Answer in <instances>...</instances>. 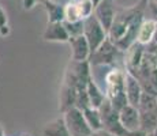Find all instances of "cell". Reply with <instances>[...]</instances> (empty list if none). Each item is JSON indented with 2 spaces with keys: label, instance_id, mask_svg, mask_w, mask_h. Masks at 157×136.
Segmentation results:
<instances>
[{
  "label": "cell",
  "instance_id": "6da1fadb",
  "mask_svg": "<svg viewBox=\"0 0 157 136\" xmlns=\"http://www.w3.org/2000/svg\"><path fill=\"white\" fill-rule=\"evenodd\" d=\"M144 19L145 7L141 4L119 11L108 31V38L113 41L122 52H126L134 42H137L138 29Z\"/></svg>",
  "mask_w": 157,
  "mask_h": 136
},
{
  "label": "cell",
  "instance_id": "7a4b0ae2",
  "mask_svg": "<svg viewBox=\"0 0 157 136\" xmlns=\"http://www.w3.org/2000/svg\"><path fill=\"white\" fill-rule=\"evenodd\" d=\"M124 74L126 72L120 69L112 68L105 76V86H107L105 94L109 99L111 105L116 110H120L128 104L124 91Z\"/></svg>",
  "mask_w": 157,
  "mask_h": 136
},
{
  "label": "cell",
  "instance_id": "3957f363",
  "mask_svg": "<svg viewBox=\"0 0 157 136\" xmlns=\"http://www.w3.org/2000/svg\"><path fill=\"white\" fill-rule=\"evenodd\" d=\"M90 61L83 60V61H75L71 60L67 71L64 75V82L63 83L74 87L77 90L86 89L87 83L92 80V71H90Z\"/></svg>",
  "mask_w": 157,
  "mask_h": 136
},
{
  "label": "cell",
  "instance_id": "277c9868",
  "mask_svg": "<svg viewBox=\"0 0 157 136\" xmlns=\"http://www.w3.org/2000/svg\"><path fill=\"white\" fill-rule=\"evenodd\" d=\"M83 35L90 45L92 53L108 38V31L100 23V20L96 18V15H90L86 19H83Z\"/></svg>",
  "mask_w": 157,
  "mask_h": 136
},
{
  "label": "cell",
  "instance_id": "5b68a950",
  "mask_svg": "<svg viewBox=\"0 0 157 136\" xmlns=\"http://www.w3.org/2000/svg\"><path fill=\"white\" fill-rule=\"evenodd\" d=\"M63 119L71 136H92L93 131L87 124L83 112L78 108H71L63 113Z\"/></svg>",
  "mask_w": 157,
  "mask_h": 136
},
{
  "label": "cell",
  "instance_id": "8992f818",
  "mask_svg": "<svg viewBox=\"0 0 157 136\" xmlns=\"http://www.w3.org/2000/svg\"><path fill=\"white\" fill-rule=\"evenodd\" d=\"M101 114V121H102V129L112 132L116 136H126L127 131L124 129V127L122 125L119 119V110H116L112 105H111L109 99H105L104 104L98 108Z\"/></svg>",
  "mask_w": 157,
  "mask_h": 136
},
{
  "label": "cell",
  "instance_id": "52a82bcc",
  "mask_svg": "<svg viewBox=\"0 0 157 136\" xmlns=\"http://www.w3.org/2000/svg\"><path fill=\"white\" fill-rule=\"evenodd\" d=\"M122 50L116 46L113 41L107 38L97 49L94 50L89 57L90 64L93 65H113L117 56Z\"/></svg>",
  "mask_w": 157,
  "mask_h": 136
},
{
  "label": "cell",
  "instance_id": "ba28073f",
  "mask_svg": "<svg viewBox=\"0 0 157 136\" xmlns=\"http://www.w3.org/2000/svg\"><path fill=\"white\" fill-rule=\"evenodd\" d=\"M119 119L126 131H135L141 128V114L137 106L127 104L119 110Z\"/></svg>",
  "mask_w": 157,
  "mask_h": 136
},
{
  "label": "cell",
  "instance_id": "9c48e42d",
  "mask_svg": "<svg viewBox=\"0 0 157 136\" xmlns=\"http://www.w3.org/2000/svg\"><path fill=\"white\" fill-rule=\"evenodd\" d=\"M96 18L100 20V23L104 26V29L107 31H109L111 26H112L115 17H116V10L113 6V0H102L100 4H97L94 7Z\"/></svg>",
  "mask_w": 157,
  "mask_h": 136
},
{
  "label": "cell",
  "instance_id": "30bf717a",
  "mask_svg": "<svg viewBox=\"0 0 157 136\" xmlns=\"http://www.w3.org/2000/svg\"><path fill=\"white\" fill-rule=\"evenodd\" d=\"M124 91H126L128 104L138 108V102H140V98L142 95L144 90H142V86H141L140 79L128 71H126L124 74Z\"/></svg>",
  "mask_w": 157,
  "mask_h": 136
},
{
  "label": "cell",
  "instance_id": "8fae6325",
  "mask_svg": "<svg viewBox=\"0 0 157 136\" xmlns=\"http://www.w3.org/2000/svg\"><path fill=\"white\" fill-rule=\"evenodd\" d=\"M68 44L71 46V60H75V61L89 60L92 50H90V45L83 34L77 35V37H70Z\"/></svg>",
  "mask_w": 157,
  "mask_h": 136
},
{
  "label": "cell",
  "instance_id": "7c38bea8",
  "mask_svg": "<svg viewBox=\"0 0 157 136\" xmlns=\"http://www.w3.org/2000/svg\"><path fill=\"white\" fill-rule=\"evenodd\" d=\"M145 56V45L140 44V42H134L131 46L126 50V65H127V71L131 74L140 69L142 60Z\"/></svg>",
  "mask_w": 157,
  "mask_h": 136
},
{
  "label": "cell",
  "instance_id": "4fadbf2b",
  "mask_svg": "<svg viewBox=\"0 0 157 136\" xmlns=\"http://www.w3.org/2000/svg\"><path fill=\"white\" fill-rule=\"evenodd\" d=\"M43 38L48 42H68L70 35L63 22H48L43 33Z\"/></svg>",
  "mask_w": 157,
  "mask_h": 136
},
{
  "label": "cell",
  "instance_id": "5bb4252c",
  "mask_svg": "<svg viewBox=\"0 0 157 136\" xmlns=\"http://www.w3.org/2000/svg\"><path fill=\"white\" fill-rule=\"evenodd\" d=\"M157 30V23L150 18H145L142 20V23L140 25V29H138V34H137V42L142 45H147L153 41V37H155V33Z\"/></svg>",
  "mask_w": 157,
  "mask_h": 136
},
{
  "label": "cell",
  "instance_id": "9a60e30c",
  "mask_svg": "<svg viewBox=\"0 0 157 136\" xmlns=\"http://www.w3.org/2000/svg\"><path fill=\"white\" fill-rule=\"evenodd\" d=\"M77 93H78L77 89L63 83L62 89H60V112H62V114L64 113V112H67L68 109L75 106Z\"/></svg>",
  "mask_w": 157,
  "mask_h": 136
},
{
  "label": "cell",
  "instance_id": "2e32d148",
  "mask_svg": "<svg viewBox=\"0 0 157 136\" xmlns=\"http://www.w3.org/2000/svg\"><path fill=\"white\" fill-rule=\"evenodd\" d=\"M43 136H71L63 116L48 123L43 129Z\"/></svg>",
  "mask_w": 157,
  "mask_h": 136
},
{
  "label": "cell",
  "instance_id": "e0dca14e",
  "mask_svg": "<svg viewBox=\"0 0 157 136\" xmlns=\"http://www.w3.org/2000/svg\"><path fill=\"white\" fill-rule=\"evenodd\" d=\"M48 14V22H64V6L55 0H41Z\"/></svg>",
  "mask_w": 157,
  "mask_h": 136
},
{
  "label": "cell",
  "instance_id": "ac0fdd59",
  "mask_svg": "<svg viewBox=\"0 0 157 136\" xmlns=\"http://www.w3.org/2000/svg\"><path fill=\"white\" fill-rule=\"evenodd\" d=\"M86 93L89 95V99H90V105L92 108H100L104 101L107 99V94L102 93V90L98 87V84L94 82V79L92 78V80L87 83L86 86Z\"/></svg>",
  "mask_w": 157,
  "mask_h": 136
},
{
  "label": "cell",
  "instance_id": "d6986e66",
  "mask_svg": "<svg viewBox=\"0 0 157 136\" xmlns=\"http://www.w3.org/2000/svg\"><path fill=\"white\" fill-rule=\"evenodd\" d=\"M83 112V116H85L87 124L89 127L92 128V131H98V129L102 128V121H101V114H100V110L97 108H87L85 109Z\"/></svg>",
  "mask_w": 157,
  "mask_h": 136
},
{
  "label": "cell",
  "instance_id": "ffe728a7",
  "mask_svg": "<svg viewBox=\"0 0 157 136\" xmlns=\"http://www.w3.org/2000/svg\"><path fill=\"white\" fill-rule=\"evenodd\" d=\"M140 114H141V129L146 131L147 134H152L157 128V116L155 110L140 112Z\"/></svg>",
  "mask_w": 157,
  "mask_h": 136
},
{
  "label": "cell",
  "instance_id": "44dd1931",
  "mask_svg": "<svg viewBox=\"0 0 157 136\" xmlns=\"http://www.w3.org/2000/svg\"><path fill=\"white\" fill-rule=\"evenodd\" d=\"M156 102H157L156 94H152V93H147V91H142V95H141L140 102H138V110L140 112L155 110Z\"/></svg>",
  "mask_w": 157,
  "mask_h": 136
},
{
  "label": "cell",
  "instance_id": "7402d4cb",
  "mask_svg": "<svg viewBox=\"0 0 157 136\" xmlns=\"http://www.w3.org/2000/svg\"><path fill=\"white\" fill-rule=\"evenodd\" d=\"M64 20H68V22L82 20L78 4H77V2H74V0H68L67 4H64Z\"/></svg>",
  "mask_w": 157,
  "mask_h": 136
},
{
  "label": "cell",
  "instance_id": "603a6c76",
  "mask_svg": "<svg viewBox=\"0 0 157 136\" xmlns=\"http://www.w3.org/2000/svg\"><path fill=\"white\" fill-rule=\"evenodd\" d=\"M64 27L67 30L70 37H77V35H82L83 34V19L82 20H77V22H68L64 20Z\"/></svg>",
  "mask_w": 157,
  "mask_h": 136
},
{
  "label": "cell",
  "instance_id": "cb8c5ba5",
  "mask_svg": "<svg viewBox=\"0 0 157 136\" xmlns=\"http://www.w3.org/2000/svg\"><path fill=\"white\" fill-rule=\"evenodd\" d=\"M77 4L82 19H86L87 17L93 15V13H94V4H93L92 0H77Z\"/></svg>",
  "mask_w": 157,
  "mask_h": 136
},
{
  "label": "cell",
  "instance_id": "d4e9b609",
  "mask_svg": "<svg viewBox=\"0 0 157 136\" xmlns=\"http://www.w3.org/2000/svg\"><path fill=\"white\" fill-rule=\"evenodd\" d=\"M90 99H89V95L86 93V89H82V90H78L77 93V101H75V108L81 109V110H85V109L90 108Z\"/></svg>",
  "mask_w": 157,
  "mask_h": 136
},
{
  "label": "cell",
  "instance_id": "484cf974",
  "mask_svg": "<svg viewBox=\"0 0 157 136\" xmlns=\"http://www.w3.org/2000/svg\"><path fill=\"white\" fill-rule=\"evenodd\" d=\"M145 10L149 11V15H150V19H153L155 22H157V2L155 0H150L149 3H147L146 8Z\"/></svg>",
  "mask_w": 157,
  "mask_h": 136
},
{
  "label": "cell",
  "instance_id": "4316f807",
  "mask_svg": "<svg viewBox=\"0 0 157 136\" xmlns=\"http://www.w3.org/2000/svg\"><path fill=\"white\" fill-rule=\"evenodd\" d=\"M41 0H22V4H23V10L29 11L32 8H34L37 6V3H40Z\"/></svg>",
  "mask_w": 157,
  "mask_h": 136
},
{
  "label": "cell",
  "instance_id": "83f0119b",
  "mask_svg": "<svg viewBox=\"0 0 157 136\" xmlns=\"http://www.w3.org/2000/svg\"><path fill=\"white\" fill-rule=\"evenodd\" d=\"M7 23H8L7 14H6V11L3 10V7L0 6V29H2L4 25H7Z\"/></svg>",
  "mask_w": 157,
  "mask_h": 136
},
{
  "label": "cell",
  "instance_id": "f1b7e54d",
  "mask_svg": "<svg viewBox=\"0 0 157 136\" xmlns=\"http://www.w3.org/2000/svg\"><path fill=\"white\" fill-rule=\"evenodd\" d=\"M126 136H149L146 131H144V129H135V131H128Z\"/></svg>",
  "mask_w": 157,
  "mask_h": 136
},
{
  "label": "cell",
  "instance_id": "f546056e",
  "mask_svg": "<svg viewBox=\"0 0 157 136\" xmlns=\"http://www.w3.org/2000/svg\"><path fill=\"white\" fill-rule=\"evenodd\" d=\"M92 136H116L115 134H112V132L107 131V129H98V131H94L92 134Z\"/></svg>",
  "mask_w": 157,
  "mask_h": 136
},
{
  "label": "cell",
  "instance_id": "4dcf8cb0",
  "mask_svg": "<svg viewBox=\"0 0 157 136\" xmlns=\"http://www.w3.org/2000/svg\"><path fill=\"white\" fill-rule=\"evenodd\" d=\"M10 31H11L10 26H8V23H7V25H4L2 29H0V35H2V37H6V35L10 34Z\"/></svg>",
  "mask_w": 157,
  "mask_h": 136
},
{
  "label": "cell",
  "instance_id": "1f68e13d",
  "mask_svg": "<svg viewBox=\"0 0 157 136\" xmlns=\"http://www.w3.org/2000/svg\"><path fill=\"white\" fill-rule=\"evenodd\" d=\"M150 0H140V4L142 6V7H145L146 8V6H147V3H149Z\"/></svg>",
  "mask_w": 157,
  "mask_h": 136
},
{
  "label": "cell",
  "instance_id": "d6a6232c",
  "mask_svg": "<svg viewBox=\"0 0 157 136\" xmlns=\"http://www.w3.org/2000/svg\"><path fill=\"white\" fill-rule=\"evenodd\" d=\"M153 44H156L157 45V30H156V33H155V37H153Z\"/></svg>",
  "mask_w": 157,
  "mask_h": 136
},
{
  "label": "cell",
  "instance_id": "836d02e7",
  "mask_svg": "<svg viewBox=\"0 0 157 136\" xmlns=\"http://www.w3.org/2000/svg\"><path fill=\"white\" fill-rule=\"evenodd\" d=\"M92 2H93V4H94V7H96V6H97V4H100V3L102 2V0H92Z\"/></svg>",
  "mask_w": 157,
  "mask_h": 136
},
{
  "label": "cell",
  "instance_id": "e575fe53",
  "mask_svg": "<svg viewBox=\"0 0 157 136\" xmlns=\"http://www.w3.org/2000/svg\"><path fill=\"white\" fill-rule=\"evenodd\" d=\"M0 136H6L4 129H3V127H2V125H0Z\"/></svg>",
  "mask_w": 157,
  "mask_h": 136
},
{
  "label": "cell",
  "instance_id": "d590c367",
  "mask_svg": "<svg viewBox=\"0 0 157 136\" xmlns=\"http://www.w3.org/2000/svg\"><path fill=\"white\" fill-rule=\"evenodd\" d=\"M149 136H157V128H156L155 131L152 132V134H149Z\"/></svg>",
  "mask_w": 157,
  "mask_h": 136
},
{
  "label": "cell",
  "instance_id": "8d00e7d4",
  "mask_svg": "<svg viewBox=\"0 0 157 136\" xmlns=\"http://www.w3.org/2000/svg\"><path fill=\"white\" fill-rule=\"evenodd\" d=\"M155 113H156V116H157V102H156V108H155Z\"/></svg>",
  "mask_w": 157,
  "mask_h": 136
},
{
  "label": "cell",
  "instance_id": "74e56055",
  "mask_svg": "<svg viewBox=\"0 0 157 136\" xmlns=\"http://www.w3.org/2000/svg\"><path fill=\"white\" fill-rule=\"evenodd\" d=\"M74 2H77V0H74Z\"/></svg>",
  "mask_w": 157,
  "mask_h": 136
},
{
  "label": "cell",
  "instance_id": "f35d334b",
  "mask_svg": "<svg viewBox=\"0 0 157 136\" xmlns=\"http://www.w3.org/2000/svg\"><path fill=\"white\" fill-rule=\"evenodd\" d=\"M156 23H157V22H156Z\"/></svg>",
  "mask_w": 157,
  "mask_h": 136
}]
</instances>
